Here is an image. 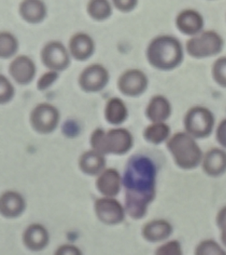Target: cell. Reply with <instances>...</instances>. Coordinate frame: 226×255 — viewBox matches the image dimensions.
<instances>
[{
  "label": "cell",
  "mask_w": 226,
  "mask_h": 255,
  "mask_svg": "<svg viewBox=\"0 0 226 255\" xmlns=\"http://www.w3.org/2000/svg\"><path fill=\"white\" fill-rule=\"evenodd\" d=\"M156 167L146 157H136L129 163L125 173L126 208L134 219L146 215L148 205L155 197Z\"/></svg>",
  "instance_id": "6da1fadb"
},
{
  "label": "cell",
  "mask_w": 226,
  "mask_h": 255,
  "mask_svg": "<svg viewBox=\"0 0 226 255\" xmlns=\"http://www.w3.org/2000/svg\"><path fill=\"white\" fill-rule=\"evenodd\" d=\"M216 138L220 144L226 149V119L222 121L218 126Z\"/></svg>",
  "instance_id": "d590c367"
},
{
  "label": "cell",
  "mask_w": 226,
  "mask_h": 255,
  "mask_svg": "<svg viewBox=\"0 0 226 255\" xmlns=\"http://www.w3.org/2000/svg\"><path fill=\"white\" fill-rule=\"evenodd\" d=\"M195 255H226L225 249L212 239L202 241L195 249Z\"/></svg>",
  "instance_id": "4316f807"
},
{
  "label": "cell",
  "mask_w": 226,
  "mask_h": 255,
  "mask_svg": "<svg viewBox=\"0 0 226 255\" xmlns=\"http://www.w3.org/2000/svg\"><path fill=\"white\" fill-rule=\"evenodd\" d=\"M212 76L218 85L226 88V57L216 60L212 67Z\"/></svg>",
  "instance_id": "83f0119b"
},
{
  "label": "cell",
  "mask_w": 226,
  "mask_h": 255,
  "mask_svg": "<svg viewBox=\"0 0 226 255\" xmlns=\"http://www.w3.org/2000/svg\"><path fill=\"white\" fill-rule=\"evenodd\" d=\"M167 147L176 165L180 168H196L203 159L199 145L188 133H176L168 139Z\"/></svg>",
  "instance_id": "3957f363"
},
{
  "label": "cell",
  "mask_w": 226,
  "mask_h": 255,
  "mask_svg": "<svg viewBox=\"0 0 226 255\" xmlns=\"http://www.w3.org/2000/svg\"><path fill=\"white\" fill-rule=\"evenodd\" d=\"M148 79L146 74L138 69H130L119 77L118 87L123 95L138 97L146 91Z\"/></svg>",
  "instance_id": "30bf717a"
},
{
  "label": "cell",
  "mask_w": 226,
  "mask_h": 255,
  "mask_svg": "<svg viewBox=\"0 0 226 255\" xmlns=\"http://www.w3.org/2000/svg\"><path fill=\"white\" fill-rule=\"evenodd\" d=\"M19 13L25 21L30 23H38L43 21L46 17L47 8L42 1L28 0L20 4Z\"/></svg>",
  "instance_id": "44dd1931"
},
{
  "label": "cell",
  "mask_w": 226,
  "mask_h": 255,
  "mask_svg": "<svg viewBox=\"0 0 226 255\" xmlns=\"http://www.w3.org/2000/svg\"><path fill=\"white\" fill-rule=\"evenodd\" d=\"M14 88L3 75L0 77V102L1 105L8 103L14 96Z\"/></svg>",
  "instance_id": "f1b7e54d"
},
{
  "label": "cell",
  "mask_w": 226,
  "mask_h": 255,
  "mask_svg": "<svg viewBox=\"0 0 226 255\" xmlns=\"http://www.w3.org/2000/svg\"><path fill=\"white\" fill-rule=\"evenodd\" d=\"M94 209L98 218L105 224L116 225L124 220V208L118 201L111 197L98 199Z\"/></svg>",
  "instance_id": "8fae6325"
},
{
  "label": "cell",
  "mask_w": 226,
  "mask_h": 255,
  "mask_svg": "<svg viewBox=\"0 0 226 255\" xmlns=\"http://www.w3.org/2000/svg\"><path fill=\"white\" fill-rule=\"evenodd\" d=\"M204 172L211 177H218L226 171V152L223 149L213 148L208 151L202 159Z\"/></svg>",
  "instance_id": "9a60e30c"
},
{
  "label": "cell",
  "mask_w": 226,
  "mask_h": 255,
  "mask_svg": "<svg viewBox=\"0 0 226 255\" xmlns=\"http://www.w3.org/2000/svg\"><path fill=\"white\" fill-rule=\"evenodd\" d=\"M224 41L215 31L200 32L190 38L186 43V51L192 57L205 58L217 55L221 52Z\"/></svg>",
  "instance_id": "5b68a950"
},
{
  "label": "cell",
  "mask_w": 226,
  "mask_h": 255,
  "mask_svg": "<svg viewBox=\"0 0 226 255\" xmlns=\"http://www.w3.org/2000/svg\"><path fill=\"white\" fill-rule=\"evenodd\" d=\"M18 49V42L12 34L8 32H1L0 34V57L8 59L16 53Z\"/></svg>",
  "instance_id": "484cf974"
},
{
  "label": "cell",
  "mask_w": 226,
  "mask_h": 255,
  "mask_svg": "<svg viewBox=\"0 0 226 255\" xmlns=\"http://www.w3.org/2000/svg\"><path fill=\"white\" fill-rule=\"evenodd\" d=\"M217 224L221 231V240L224 246L226 247V207L222 208L218 213Z\"/></svg>",
  "instance_id": "1f68e13d"
},
{
  "label": "cell",
  "mask_w": 226,
  "mask_h": 255,
  "mask_svg": "<svg viewBox=\"0 0 226 255\" xmlns=\"http://www.w3.org/2000/svg\"><path fill=\"white\" fill-rule=\"evenodd\" d=\"M147 57L156 69L168 71L177 67L183 59L181 43L169 35L158 36L152 39L148 49Z\"/></svg>",
  "instance_id": "7a4b0ae2"
},
{
  "label": "cell",
  "mask_w": 226,
  "mask_h": 255,
  "mask_svg": "<svg viewBox=\"0 0 226 255\" xmlns=\"http://www.w3.org/2000/svg\"><path fill=\"white\" fill-rule=\"evenodd\" d=\"M204 19L198 11L186 9L178 14L176 25L178 30L185 35L194 36L201 32L204 26Z\"/></svg>",
  "instance_id": "4fadbf2b"
},
{
  "label": "cell",
  "mask_w": 226,
  "mask_h": 255,
  "mask_svg": "<svg viewBox=\"0 0 226 255\" xmlns=\"http://www.w3.org/2000/svg\"><path fill=\"white\" fill-rule=\"evenodd\" d=\"M89 15L97 21L108 19L112 14V7L110 3L104 0H94L89 2L87 6Z\"/></svg>",
  "instance_id": "d4e9b609"
},
{
  "label": "cell",
  "mask_w": 226,
  "mask_h": 255,
  "mask_svg": "<svg viewBox=\"0 0 226 255\" xmlns=\"http://www.w3.org/2000/svg\"><path fill=\"white\" fill-rule=\"evenodd\" d=\"M25 203L22 196L15 191H7L1 197L0 211L3 216L15 218L23 212Z\"/></svg>",
  "instance_id": "d6986e66"
},
{
  "label": "cell",
  "mask_w": 226,
  "mask_h": 255,
  "mask_svg": "<svg viewBox=\"0 0 226 255\" xmlns=\"http://www.w3.org/2000/svg\"><path fill=\"white\" fill-rule=\"evenodd\" d=\"M169 101L163 96H154L150 100L146 109V116L152 123H164L171 115Z\"/></svg>",
  "instance_id": "2e32d148"
},
{
  "label": "cell",
  "mask_w": 226,
  "mask_h": 255,
  "mask_svg": "<svg viewBox=\"0 0 226 255\" xmlns=\"http://www.w3.org/2000/svg\"><path fill=\"white\" fill-rule=\"evenodd\" d=\"M55 255H82V253L74 245H65L57 249Z\"/></svg>",
  "instance_id": "836d02e7"
},
{
  "label": "cell",
  "mask_w": 226,
  "mask_h": 255,
  "mask_svg": "<svg viewBox=\"0 0 226 255\" xmlns=\"http://www.w3.org/2000/svg\"><path fill=\"white\" fill-rule=\"evenodd\" d=\"M172 233V227L168 221L158 219L148 223L143 229L142 234L146 240L157 243L166 240Z\"/></svg>",
  "instance_id": "ffe728a7"
},
{
  "label": "cell",
  "mask_w": 226,
  "mask_h": 255,
  "mask_svg": "<svg viewBox=\"0 0 226 255\" xmlns=\"http://www.w3.org/2000/svg\"><path fill=\"white\" fill-rule=\"evenodd\" d=\"M23 238L27 248L33 251L44 249L48 245L49 239L46 229L39 224H33L27 227Z\"/></svg>",
  "instance_id": "e0dca14e"
},
{
  "label": "cell",
  "mask_w": 226,
  "mask_h": 255,
  "mask_svg": "<svg viewBox=\"0 0 226 255\" xmlns=\"http://www.w3.org/2000/svg\"><path fill=\"white\" fill-rule=\"evenodd\" d=\"M106 161L103 154L95 150L86 151L81 155L79 166L86 174L96 175L102 173Z\"/></svg>",
  "instance_id": "7402d4cb"
},
{
  "label": "cell",
  "mask_w": 226,
  "mask_h": 255,
  "mask_svg": "<svg viewBox=\"0 0 226 255\" xmlns=\"http://www.w3.org/2000/svg\"><path fill=\"white\" fill-rule=\"evenodd\" d=\"M109 81V73L106 68L99 64H93L85 68L79 76L78 84L87 93L102 91Z\"/></svg>",
  "instance_id": "9c48e42d"
},
{
  "label": "cell",
  "mask_w": 226,
  "mask_h": 255,
  "mask_svg": "<svg viewBox=\"0 0 226 255\" xmlns=\"http://www.w3.org/2000/svg\"><path fill=\"white\" fill-rule=\"evenodd\" d=\"M120 175L114 169L103 171L96 181V186L101 193L106 197L116 196L121 188Z\"/></svg>",
  "instance_id": "ac0fdd59"
},
{
  "label": "cell",
  "mask_w": 226,
  "mask_h": 255,
  "mask_svg": "<svg viewBox=\"0 0 226 255\" xmlns=\"http://www.w3.org/2000/svg\"><path fill=\"white\" fill-rule=\"evenodd\" d=\"M106 120L114 125H120L128 117V109L122 100L119 98H112L107 102L104 110Z\"/></svg>",
  "instance_id": "603a6c76"
},
{
  "label": "cell",
  "mask_w": 226,
  "mask_h": 255,
  "mask_svg": "<svg viewBox=\"0 0 226 255\" xmlns=\"http://www.w3.org/2000/svg\"><path fill=\"white\" fill-rule=\"evenodd\" d=\"M115 7L123 12H129L136 7L138 1L135 0H126V1H114Z\"/></svg>",
  "instance_id": "e575fe53"
},
{
  "label": "cell",
  "mask_w": 226,
  "mask_h": 255,
  "mask_svg": "<svg viewBox=\"0 0 226 255\" xmlns=\"http://www.w3.org/2000/svg\"><path fill=\"white\" fill-rule=\"evenodd\" d=\"M69 51L77 61H84L89 59L94 51V43L92 38L84 33H78L71 38Z\"/></svg>",
  "instance_id": "5bb4252c"
},
{
  "label": "cell",
  "mask_w": 226,
  "mask_h": 255,
  "mask_svg": "<svg viewBox=\"0 0 226 255\" xmlns=\"http://www.w3.org/2000/svg\"><path fill=\"white\" fill-rule=\"evenodd\" d=\"M59 75L57 72L50 71L43 74L39 78L38 82L37 83V89L39 91H45L49 87H50L55 81L58 79Z\"/></svg>",
  "instance_id": "4dcf8cb0"
},
{
  "label": "cell",
  "mask_w": 226,
  "mask_h": 255,
  "mask_svg": "<svg viewBox=\"0 0 226 255\" xmlns=\"http://www.w3.org/2000/svg\"><path fill=\"white\" fill-rule=\"evenodd\" d=\"M60 115L58 110L50 104L41 103L31 111V127L37 132L49 133L54 131L58 125Z\"/></svg>",
  "instance_id": "52a82bcc"
},
{
  "label": "cell",
  "mask_w": 226,
  "mask_h": 255,
  "mask_svg": "<svg viewBox=\"0 0 226 255\" xmlns=\"http://www.w3.org/2000/svg\"><path fill=\"white\" fill-rule=\"evenodd\" d=\"M63 131L68 137L76 136L79 132L78 124L72 120H69L63 125Z\"/></svg>",
  "instance_id": "d6a6232c"
},
{
  "label": "cell",
  "mask_w": 226,
  "mask_h": 255,
  "mask_svg": "<svg viewBox=\"0 0 226 255\" xmlns=\"http://www.w3.org/2000/svg\"><path fill=\"white\" fill-rule=\"evenodd\" d=\"M213 114L205 107H194L187 112L184 124L186 133L194 138H204L212 133L214 129Z\"/></svg>",
  "instance_id": "8992f818"
},
{
  "label": "cell",
  "mask_w": 226,
  "mask_h": 255,
  "mask_svg": "<svg viewBox=\"0 0 226 255\" xmlns=\"http://www.w3.org/2000/svg\"><path fill=\"white\" fill-rule=\"evenodd\" d=\"M154 255H183V253L179 241L172 240L158 247Z\"/></svg>",
  "instance_id": "f546056e"
},
{
  "label": "cell",
  "mask_w": 226,
  "mask_h": 255,
  "mask_svg": "<svg viewBox=\"0 0 226 255\" xmlns=\"http://www.w3.org/2000/svg\"><path fill=\"white\" fill-rule=\"evenodd\" d=\"M94 150L102 154H124L130 150L133 145L132 133L124 128H115L105 132L96 129L90 137Z\"/></svg>",
  "instance_id": "277c9868"
},
{
  "label": "cell",
  "mask_w": 226,
  "mask_h": 255,
  "mask_svg": "<svg viewBox=\"0 0 226 255\" xmlns=\"http://www.w3.org/2000/svg\"><path fill=\"white\" fill-rule=\"evenodd\" d=\"M170 129L164 123H152L145 129V139L149 142L159 144L166 140L169 137Z\"/></svg>",
  "instance_id": "cb8c5ba5"
},
{
  "label": "cell",
  "mask_w": 226,
  "mask_h": 255,
  "mask_svg": "<svg viewBox=\"0 0 226 255\" xmlns=\"http://www.w3.org/2000/svg\"><path fill=\"white\" fill-rule=\"evenodd\" d=\"M41 57L45 67L55 72L66 69L70 64L68 51L59 41L47 43L41 51Z\"/></svg>",
  "instance_id": "ba28073f"
},
{
  "label": "cell",
  "mask_w": 226,
  "mask_h": 255,
  "mask_svg": "<svg viewBox=\"0 0 226 255\" xmlns=\"http://www.w3.org/2000/svg\"><path fill=\"white\" fill-rule=\"evenodd\" d=\"M9 72L17 83L25 85L31 83L34 79L36 68L30 58L20 55L11 62Z\"/></svg>",
  "instance_id": "7c38bea8"
}]
</instances>
